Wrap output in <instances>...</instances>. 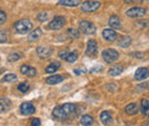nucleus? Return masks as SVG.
Instances as JSON below:
<instances>
[{"instance_id": "1", "label": "nucleus", "mask_w": 149, "mask_h": 126, "mask_svg": "<svg viewBox=\"0 0 149 126\" xmlns=\"http://www.w3.org/2000/svg\"><path fill=\"white\" fill-rule=\"evenodd\" d=\"M76 111V106L72 103H65L61 107H56L53 110V116L57 120H64L68 119L70 116H72Z\"/></svg>"}, {"instance_id": "2", "label": "nucleus", "mask_w": 149, "mask_h": 126, "mask_svg": "<svg viewBox=\"0 0 149 126\" xmlns=\"http://www.w3.org/2000/svg\"><path fill=\"white\" fill-rule=\"evenodd\" d=\"M14 28H15V30L21 33V35H25V33H28V32H30L31 30H32V28H33V25H32V23L29 21V19H21L19 22H16L15 23V25H14Z\"/></svg>"}, {"instance_id": "3", "label": "nucleus", "mask_w": 149, "mask_h": 126, "mask_svg": "<svg viewBox=\"0 0 149 126\" xmlns=\"http://www.w3.org/2000/svg\"><path fill=\"white\" fill-rule=\"evenodd\" d=\"M102 57L107 63H113V62H116L118 60L119 53L117 51H115V49H106L102 53Z\"/></svg>"}, {"instance_id": "4", "label": "nucleus", "mask_w": 149, "mask_h": 126, "mask_svg": "<svg viewBox=\"0 0 149 126\" xmlns=\"http://www.w3.org/2000/svg\"><path fill=\"white\" fill-rule=\"evenodd\" d=\"M100 6H101V2L99 1H85L81 5V10L85 13H92V12L97 10Z\"/></svg>"}, {"instance_id": "5", "label": "nucleus", "mask_w": 149, "mask_h": 126, "mask_svg": "<svg viewBox=\"0 0 149 126\" xmlns=\"http://www.w3.org/2000/svg\"><path fill=\"white\" fill-rule=\"evenodd\" d=\"M147 14V9L143 7H133L126 12V15L130 17H142Z\"/></svg>"}, {"instance_id": "6", "label": "nucleus", "mask_w": 149, "mask_h": 126, "mask_svg": "<svg viewBox=\"0 0 149 126\" xmlns=\"http://www.w3.org/2000/svg\"><path fill=\"white\" fill-rule=\"evenodd\" d=\"M65 25V18L63 16H56L53 21H51V23L48 24V28L51 30H60Z\"/></svg>"}, {"instance_id": "7", "label": "nucleus", "mask_w": 149, "mask_h": 126, "mask_svg": "<svg viewBox=\"0 0 149 126\" xmlns=\"http://www.w3.org/2000/svg\"><path fill=\"white\" fill-rule=\"evenodd\" d=\"M79 30H81L85 35H92L95 32V26L88 21H81L79 23Z\"/></svg>"}, {"instance_id": "8", "label": "nucleus", "mask_w": 149, "mask_h": 126, "mask_svg": "<svg viewBox=\"0 0 149 126\" xmlns=\"http://www.w3.org/2000/svg\"><path fill=\"white\" fill-rule=\"evenodd\" d=\"M21 112L24 116H30L36 112V108L31 102H24L21 104Z\"/></svg>"}, {"instance_id": "9", "label": "nucleus", "mask_w": 149, "mask_h": 126, "mask_svg": "<svg viewBox=\"0 0 149 126\" xmlns=\"http://www.w3.org/2000/svg\"><path fill=\"white\" fill-rule=\"evenodd\" d=\"M96 53H97V44H96L95 40L91 39V40H88V42H87L86 54L88 55V56H95Z\"/></svg>"}, {"instance_id": "10", "label": "nucleus", "mask_w": 149, "mask_h": 126, "mask_svg": "<svg viewBox=\"0 0 149 126\" xmlns=\"http://www.w3.org/2000/svg\"><path fill=\"white\" fill-rule=\"evenodd\" d=\"M21 72L24 74V76H28V77H35L36 74H37V70L35 69V68H32V67H30V65H22L21 67Z\"/></svg>"}, {"instance_id": "11", "label": "nucleus", "mask_w": 149, "mask_h": 126, "mask_svg": "<svg viewBox=\"0 0 149 126\" xmlns=\"http://www.w3.org/2000/svg\"><path fill=\"white\" fill-rule=\"evenodd\" d=\"M102 36L103 38L107 40V41H115L116 40V38H117V33L113 31V30H110V29H104L103 30V32H102Z\"/></svg>"}, {"instance_id": "12", "label": "nucleus", "mask_w": 149, "mask_h": 126, "mask_svg": "<svg viewBox=\"0 0 149 126\" xmlns=\"http://www.w3.org/2000/svg\"><path fill=\"white\" fill-rule=\"evenodd\" d=\"M37 54L41 58H47V57H49L52 55V49L49 47H42V46H40V47L37 48Z\"/></svg>"}, {"instance_id": "13", "label": "nucleus", "mask_w": 149, "mask_h": 126, "mask_svg": "<svg viewBox=\"0 0 149 126\" xmlns=\"http://www.w3.org/2000/svg\"><path fill=\"white\" fill-rule=\"evenodd\" d=\"M148 76H149L148 69H146V68H140V69H138V70L135 71L134 78H135L136 80H143V79L148 78Z\"/></svg>"}, {"instance_id": "14", "label": "nucleus", "mask_w": 149, "mask_h": 126, "mask_svg": "<svg viewBox=\"0 0 149 126\" xmlns=\"http://www.w3.org/2000/svg\"><path fill=\"white\" fill-rule=\"evenodd\" d=\"M12 108V102L7 97H0V112H6Z\"/></svg>"}, {"instance_id": "15", "label": "nucleus", "mask_w": 149, "mask_h": 126, "mask_svg": "<svg viewBox=\"0 0 149 126\" xmlns=\"http://www.w3.org/2000/svg\"><path fill=\"white\" fill-rule=\"evenodd\" d=\"M100 120L103 125H109L112 123V117L111 115L108 112V111H103L101 115H100Z\"/></svg>"}, {"instance_id": "16", "label": "nucleus", "mask_w": 149, "mask_h": 126, "mask_svg": "<svg viewBox=\"0 0 149 126\" xmlns=\"http://www.w3.org/2000/svg\"><path fill=\"white\" fill-rule=\"evenodd\" d=\"M125 112H126L127 115H130V116H133V115L138 113V112H139V107H138V104H136L135 102L130 103L129 106L125 107Z\"/></svg>"}, {"instance_id": "17", "label": "nucleus", "mask_w": 149, "mask_h": 126, "mask_svg": "<svg viewBox=\"0 0 149 126\" xmlns=\"http://www.w3.org/2000/svg\"><path fill=\"white\" fill-rule=\"evenodd\" d=\"M63 81V77L61 74H55V76H51L46 79V83L48 85H56L58 83H62Z\"/></svg>"}, {"instance_id": "18", "label": "nucleus", "mask_w": 149, "mask_h": 126, "mask_svg": "<svg viewBox=\"0 0 149 126\" xmlns=\"http://www.w3.org/2000/svg\"><path fill=\"white\" fill-rule=\"evenodd\" d=\"M81 0H60L57 3L61 6H68V7H77L79 6Z\"/></svg>"}, {"instance_id": "19", "label": "nucleus", "mask_w": 149, "mask_h": 126, "mask_svg": "<svg viewBox=\"0 0 149 126\" xmlns=\"http://www.w3.org/2000/svg\"><path fill=\"white\" fill-rule=\"evenodd\" d=\"M108 23H109L110 28H113V29H119L120 28V18L118 17V16H116V15L110 16Z\"/></svg>"}, {"instance_id": "20", "label": "nucleus", "mask_w": 149, "mask_h": 126, "mask_svg": "<svg viewBox=\"0 0 149 126\" xmlns=\"http://www.w3.org/2000/svg\"><path fill=\"white\" fill-rule=\"evenodd\" d=\"M123 72V67L122 65H119V64H116V65H113L111 67L110 69H109V76H111V77H117V76H119L120 73Z\"/></svg>"}, {"instance_id": "21", "label": "nucleus", "mask_w": 149, "mask_h": 126, "mask_svg": "<svg viewBox=\"0 0 149 126\" xmlns=\"http://www.w3.org/2000/svg\"><path fill=\"white\" fill-rule=\"evenodd\" d=\"M94 123V119L93 117H91L90 115H85L80 118V125L83 126H90V125H93Z\"/></svg>"}, {"instance_id": "22", "label": "nucleus", "mask_w": 149, "mask_h": 126, "mask_svg": "<svg viewBox=\"0 0 149 126\" xmlns=\"http://www.w3.org/2000/svg\"><path fill=\"white\" fill-rule=\"evenodd\" d=\"M42 35V31L40 30V29H36V30H33L29 36H28V40L29 41H35V40H38L40 37Z\"/></svg>"}, {"instance_id": "23", "label": "nucleus", "mask_w": 149, "mask_h": 126, "mask_svg": "<svg viewBox=\"0 0 149 126\" xmlns=\"http://www.w3.org/2000/svg\"><path fill=\"white\" fill-rule=\"evenodd\" d=\"M58 68H60V63H58V62H53V63H51V64L46 68V72H47V73H54Z\"/></svg>"}, {"instance_id": "24", "label": "nucleus", "mask_w": 149, "mask_h": 126, "mask_svg": "<svg viewBox=\"0 0 149 126\" xmlns=\"http://www.w3.org/2000/svg\"><path fill=\"white\" fill-rule=\"evenodd\" d=\"M67 35H68V37H69L70 39H77V38H79V36H80L79 30H77V29H72V28L68 30Z\"/></svg>"}, {"instance_id": "25", "label": "nucleus", "mask_w": 149, "mask_h": 126, "mask_svg": "<svg viewBox=\"0 0 149 126\" xmlns=\"http://www.w3.org/2000/svg\"><path fill=\"white\" fill-rule=\"evenodd\" d=\"M130 44H131L130 37H123V38H120L119 41H118V45H119L120 47H129Z\"/></svg>"}, {"instance_id": "26", "label": "nucleus", "mask_w": 149, "mask_h": 126, "mask_svg": "<svg viewBox=\"0 0 149 126\" xmlns=\"http://www.w3.org/2000/svg\"><path fill=\"white\" fill-rule=\"evenodd\" d=\"M77 57H78L77 52H71V53H69V54H68L67 58H65V61H67V62H69V63H74V61H77Z\"/></svg>"}, {"instance_id": "27", "label": "nucleus", "mask_w": 149, "mask_h": 126, "mask_svg": "<svg viewBox=\"0 0 149 126\" xmlns=\"http://www.w3.org/2000/svg\"><path fill=\"white\" fill-rule=\"evenodd\" d=\"M17 79V77H16V74H14V73H8V74H6L5 77H3V79H2V81H15Z\"/></svg>"}, {"instance_id": "28", "label": "nucleus", "mask_w": 149, "mask_h": 126, "mask_svg": "<svg viewBox=\"0 0 149 126\" xmlns=\"http://www.w3.org/2000/svg\"><path fill=\"white\" fill-rule=\"evenodd\" d=\"M21 57H22V54H19V53H13V54H9V56H8V61H9V62L19 61Z\"/></svg>"}, {"instance_id": "29", "label": "nucleus", "mask_w": 149, "mask_h": 126, "mask_svg": "<svg viewBox=\"0 0 149 126\" xmlns=\"http://www.w3.org/2000/svg\"><path fill=\"white\" fill-rule=\"evenodd\" d=\"M148 109H149V101L147 99H143V100L141 101V111L143 112V115H145V112H146Z\"/></svg>"}, {"instance_id": "30", "label": "nucleus", "mask_w": 149, "mask_h": 126, "mask_svg": "<svg viewBox=\"0 0 149 126\" xmlns=\"http://www.w3.org/2000/svg\"><path fill=\"white\" fill-rule=\"evenodd\" d=\"M19 90H21L22 93H25L29 90V84L28 83H22L19 85Z\"/></svg>"}, {"instance_id": "31", "label": "nucleus", "mask_w": 149, "mask_h": 126, "mask_svg": "<svg viewBox=\"0 0 149 126\" xmlns=\"http://www.w3.org/2000/svg\"><path fill=\"white\" fill-rule=\"evenodd\" d=\"M48 17V15H47V13L46 12H40L39 14H38V19L40 21V22H45L46 19Z\"/></svg>"}, {"instance_id": "32", "label": "nucleus", "mask_w": 149, "mask_h": 126, "mask_svg": "<svg viewBox=\"0 0 149 126\" xmlns=\"http://www.w3.org/2000/svg\"><path fill=\"white\" fill-rule=\"evenodd\" d=\"M69 53H70V52H69V51H67V49H64V51H60V53H58V57H61L62 60H65Z\"/></svg>"}, {"instance_id": "33", "label": "nucleus", "mask_w": 149, "mask_h": 126, "mask_svg": "<svg viewBox=\"0 0 149 126\" xmlns=\"http://www.w3.org/2000/svg\"><path fill=\"white\" fill-rule=\"evenodd\" d=\"M6 19H7V15H6V13H5L3 10H1V9H0V24L5 23V22H6Z\"/></svg>"}, {"instance_id": "34", "label": "nucleus", "mask_w": 149, "mask_h": 126, "mask_svg": "<svg viewBox=\"0 0 149 126\" xmlns=\"http://www.w3.org/2000/svg\"><path fill=\"white\" fill-rule=\"evenodd\" d=\"M7 39H8L7 33L5 31H0V42H5Z\"/></svg>"}, {"instance_id": "35", "label": "nucleus", "mask_w": 149, "mask_h": 126, "mask_svg": "<svg viewBox=\"0 0 149 126\" xmlns=\"http://www.w3.org/2000/svg\"><path fill=\"white\" fill-rule=\"evenodd\" d=\"M31 125H32V126H40V125H41V122H40V119H38V118H35V119H32V122H31Z\"/></svg>"}, {"instance_id": "36", "label": "nucleus", "mask_w": 149, "mask_h": 126, "mask_svg": "<svg viewBox=\"0 0 149 126\" xmlns=\"http://www.w3.org/2000/svg\"><path fill=\"white\" fill-rule=\"evenodd\" d=\"M85 72H86V69L83 68V67H80V68H78V69L74 70V73H76V74H80V73H85Z\"/></svg>"}, {"instance_id": "37", "label": "nucleus", "mask_w": 149, "mask_h": 126, "mask_svg": "<svg viewBox=\"0 0 149 126\" xmlns=\"http://www.w3.org/2000/svg\"><path fill=\"white\" fill-rule=\"evenodd\" d=\"M125 3H133V2H136V0H124Z\"/></svg>"}, {"instance_id": "38", "label": "nucleus", "mask_w": 149, "mask_h": 126, "mask_svg": "<svg viewBox=\"0 0 149 126\" xmlns=\"http://www.w3.org/2000/svg\"><path fill=\"white\" fill-rule=\"evenodd\" d=\"M145 116H149V109L146 111V112H145Z\"/></svg>"}, {"instance_id": "39", "label": "nucleus", "mask_w": 149, "mask_h": 126, "mask_svg": "<svg viewBox=\"0 0 149 126\" xmlns=\"http://www.w3.org/2000/svg\"><path fill=\"white\" fill-rule=\"evenodd\" d=\"M142 1H148V0H142Z\"/></svg>"}]
</instances>
